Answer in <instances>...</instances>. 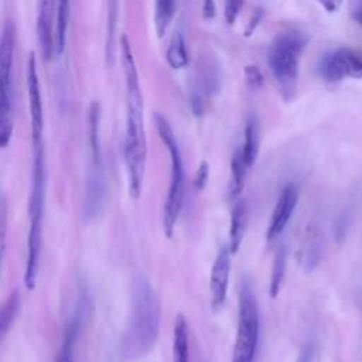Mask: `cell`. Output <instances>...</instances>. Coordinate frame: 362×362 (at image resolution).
Returning <instances> with one entry per match:
<instances>
[{
	"label": "cell",
	"instance_id": "cell-5",
	"mask_svg": "<svg viewBox=\"0 0 362 362\" xmlns=\"http://www.w3.org/2000/svg\"><path fill=\"white\" fill-rule=\"evenodd\" d=\"M154 123L157 133L164 143V146L168 150L170 161H171V173H170V185L167 198L164 202L163 209V229L167 238H171L174 235V229L178 221V216L182 209L184 202V167H182V158L178 148L177 139L174 136V132L167 122V119L158 113L154 115Z\"/></svg>",
	"mask_w": 362,
	"mask_h": 362
},
{
	"label": "cell",
	"instance_id": "cell-22",
	"mask_svg": "<svg viewBox=\"0 0 362 362\" xmlns=\"http://www.w3.org/2000/svg\"><path fill=\"white\" fill-rule=\"evenodd\" d=\"M69 14V0H58L57 23H55V55H61L65 47L66 27Z\"/></svg>",
	"mask_w": 362,
	"mask_h": 362
},
{
	"label": "cell",
	"instance_id": "cell-30",
	"mask_svg": "<svg viewBox=\"0 0 362 362\" xmlns=\"http://www.w3.org/2000/svg\"><path fill=\"white\" fill-rule=\"evenodd\" d=\"M313 354H314L313 345L311 344H305L303 346V349L300 351L298 358H297L296 362H313Z\"/></svg>",
	"mask_w": 362,
	"mask_h": 362
},
{
	"label": "cell",
	"instance_id": "cell-20",
	"mask_svg": "<svg viewBox=\"0 0 362 362\" xmlns=\"http://www.w3.org/2000/svg\"><path fill=\"white\" fill-rule=\"evenodd\" d=\"M167 62L173 69L185 68L188 64V54L185 49V41L180 31H175L171 37L168 49H167Z\"/></svg>",
	"mask_w": 362,
	"mask_h": 362
},
{
	"label": "cell",
	"instance_id": "cell-3",
	"mask_svg": "<svg viewBox=\"0 0 362 362\" xmlns=\"http://www.w3.org/2000/svg\"><path fill=\"white\" fill-rule=\"evenodd\" d=\"M31 146H33V168H31V187H30V198H28L27 262H25V272H24V284L28 290H33L35 287L37 276L40 270L45 191H47L44 137L31 139Z\"/></svg>",
	"mask_w": 362,
	"mask_h": 362
},
{
	"label": "cell",
	"instance_id": "cell-14",
	"mask_svg": "<svg viewBox=\"0 0 362 362\" xmlns=\"http://www.w3.org/2000/svg\"><path fill=\"white\" fill-rule=\"evenodd\" d=\"M83 315H85V305H83V301L81 300L65 325L62 342H61L55 362H74L75 346H76V341L81 334V329H82Z\"/></svg>",
	"mask_w": 362,
	"mask_h": 362
},
{
	"label": "cell",
	"instance_id": "cell-25",
	"mask_svg": "<svg viewBox=\"0 0 362 362\" xmlns=\"http://www.w3.org/2000/svg\"><path fill=\"white\" fill-rule=\"evenodd\" d=\"M245 81L249 89L257 90L263 85V75L256 65H247L245 66Z\"/></svg>",
	"mask_w": 362,
	"mask_h": 362
},
{
	"label": "cell",
	"instance_id": "cell-33",
	"mask_svg": "<svg viewBox=\"0 0 362 362\" xmlns=\"http://www.w3.org/2000/svg\"><path fill=\"white\" fill-rule=\"evenodd\" d=\"M352 18L362 27V0H356L352 8Z\"/></svg>",
	"mask_w": 362,
	"mask_h": 362
},
{
	"label": "cell",
	"instance_id": "cell-12",
	"mask_svg": "<svg viewBox=\"0 0 362 362\" xmlns=\"http://www.w3.org/2000/svg\"><path fill=\"white\" fill-rule=\"evenodd\" d=\"M229 273H230V252L228 246H222L211 270V310L218 313L226 300L228 284H229Z\"/></svg>",
	"mask_w": 362,
	"mask_h": 362
},
{
	"label": "cell",
	"instance_id": "cell-18",
	"mask_svg": "<svg viewBox=\"0 0 362 362\" xmlns=\"http://www.w3.org/2000/svg\"><path fill=\"white\" fill-rule=\"evenodd\" d=\"M286 267H287V250L284 246L277 247L273 262H272V270H270V284H269V294L272 298H276L281 290L284 276H286Z\"/></svg>",
	"mask_w": 362,
	"mask_h": 362
},
{
	"label": "cell",
	"instance_id": "cell-24",
	"mask_svg": "<svg viewBox=\"0 0 362 362\" xmlns=\"http://www.w3.org/2000/svg\"><path fill=\"white\" fill-rule=\"evenodd\" d=\"M7 199L4 197H0V272H1V264L4 259V252H6V238H7Z\"/></svg>",
	"mask_w": 362,
	"mask_h": 362
},
{
	"label": "cell",
	"instance_id": "cell-7",
	"mask_svg": "<svg viewBox=\"0 0 362 362\" xmlns=\"http://www.w3.org/2000/svg\"><path fill=\"white\" fill-rule=\"evenodd\" d=\"M89 146L90 161L85 181L83 194V216L86 221H92L102 209L106 197V177L102 163L100 144L98 136L99 127V106L93 103L89 110Z\"/></svg>",
	"mask_w": 362,
	"mask_h": 362
},
{
	"label": "cell",
	"instance_id": "cell-23",
	"mask_svg": "<svg viewBox=\"0 0 362 362\" xmlns=\"http://www.w3.org/2000/svg\"><path fill=\"white\" fill-rule=\"evenodd\" d=\"M18 308H20V291L16 288L13 293H10L4 305L0 310V332H1V335H4L8 331V328L11 327V324L18 313Z\"/></svg>",
	"mask_w": 362,
	"mask_h": 362
},
{
	"label": "cell",
	"instance_id": "cell-13",
	"mask_svg": "<svg viewBox=\"0 0 362 362\" xmlns=\"http://www.w3.org/2000/svg\"><path fill=\"white\" fill-rule=\"evenodd\" d=\"M297 202H298V187L296 184L290 182L281 189V192L276 201L274 209L272 212L270 223L266 230L267 240H273L277 235H280L283 232V229L288 223V221L296 209Z\"/></svg>",
	"mask_w": 362,
	"mask_h": 362
},
{
	"label": "cell",
	"instance_id": "cell-17",
	"mask_svg": "<svg viewBox=\"0 0 362 362\" xmlns=\"http://www.w3.org/2000/svg\"><path fill=\"white\" fill-rule=\"evenodd\" d=\"M173 358L174 362H189V346H188V328L182 314H178L174 322V338H173Z\"/></svg>",
	"mask_w": 362,
	"mask_h": 362
},
{
	"label": "cell",
	"instance_id": "cell-1",
	"mask_svg": "<svg viewBox=\"0 0 362 362\" xmlns=\"http://www.w3.org/2000/svg\"><path fill=\"white\" fill-rule=\"evenodd\" d=\"M120 55L126 83V133H124V163L129 180V194L139 199L143 191V181L147 161V141L144 132V105L139 79V72L130 41L126 35L120 37Z\"/></svg>",
	"mask_w": 362,
	"mask_h": 362
},
{
	"label": "cell",
	"instance_id": "cell-4",
	"mask_svg": "<svg viewBox=\"0 0 362 362\" xmlns=\"http://www.w3.org/2000/svg\"><path fill=\"white\" fill-rule=\"evenodd\" d=\"M307 45V37L298 30L279 33L269 48V66L286 100H291L298 82V61Z\"/></svg>",
	"mask_w": 362,
	"mask_h": 362
},
{
	"label": "cell",
	"instance_id": "cell-26",
	"mask_svg": "<svg viewBox=\"0 0 362 362\" xmlns=\"http://www.w3.org/2000/svg\"><path fill=\"white\" fill-rule=\"evenodd\" d=\"M208 178H209V164L204 160L197 168V173L194 177V188L197 191H202L206 187Z\"/></svg>",
	"mask_w": 362,
	"mask_h": 362
},
{
	"label": "cell",
	"instance_id": "cell-27",
	"mask_svg": "<svg viewBox=\"0 0 362 362\" xmlns=\"http://www.w3.org/2000/svg\"><path fill=\"white\" fill-rule=\"evenodd\" d=\"M243 0H226L225 1V20L228 24H233L239 16Z\"/></svg>",
	"mask_w": 362,
	"mask_h": 362
},
{
	"label": "cell",
	"instance_id": "cell-11",
	"mask_svg": "<svg viewBox=\"0 0 362 362\" xmlns=\"http://www.w3.org/2000/svg\"><path fill=\"white\" fill-rule=\"evenodd\" d=\"M27 93H28L31 139L44 137V109L41 102L40 81H38L37 62H35L34 54H30L28 62H27Z\"/></svg>",
	"mask_w": 362,
	"mask_h": 362
},
{
	"label": "cell",
	"instance_id": "cell-9",
	"mask_svg": "<svg viewBox=\"0 0 362 362\" xmlns=\"http://www.w3.org/2000/svg\"><path fill=\"white\" fill-rule=\"evenodd\" d=\"M318 72L325 82L335 83L345 76L362 78V57L351 48L342 47L321 57Z\"/></svg>",
	"mask_w": 362,
	"mask_h": 362
},
{
	"label": "cell",
	"instance_id": "cell-15",
	"mask_svg": "<svg viewBox=\"0 0 362 362\" xmlns=\"http://www.w3.org/2000/svg\"><path fill=\"white\" fill-rule=\"evenodd\" d=\"M246 225H247V206H246V202L243 199H240L235 204V206L232 209V215H230L229 246H228L230 255H235L239 250L240 243L245 236Z\"/></svg>",
	"mask_w": 362,
	"mask_h": 362
},
{
	"label": "cell",
	"instance_id": "cell-28",
	"mask_svg": "<svg viewBox=\"0 0 362 362\" xmlns=\"http://www.w3.org/2000/svg\"><path fill=\"white\" fill-rule=\"evenodd\" d=\"M189 106L194 116L201 117L204 115V99L198 88H192L189 92Z\"/></svg>",
	"mask_w": 362,
	"mask_h": 362
},
{
	"label": "cell",
	"instance_id": "cell-32",
	"mask_svg": "<svg viewBox=\"0 0 362 362\" xmlns=\"http://www.w3.org/2000/svg\"><path fill=\"white\" fill-rule=\"evenodd\" d=\"M320 4L328 11V13H335L342 4V0H318Z\"/></svg>",
	"mask_w": 362,
	"mask_h": 362
},
{
	"label": "cell",
	"instance_id": "cell-16",
	"mask_svg": "<svg viewBox=\"0 0 362 362\" xmlns=\"http://www.w3.org/2000/svg\"><path fill=\"white\" fill-rule=\"evenodd\" d=\"M260 148V126L256 116H249L245 126V141L240 147L243 160L247 167H252L257 158Z\"/></svg>",
	"mask_w": 362,
	"mask_h": 362
},
{
	"label": "cell",
	"instance_id": "cell-6",
	"mask_svg": "<svg viewBox=\"0 0 362 362\" xmlns=\"http://www.w3.org/2000/svg\"><path fill=\"white\" fill-rule=\"evenodd\" d=\"M259 339V307L253 284L243 276L238 291V329L232 362H253Z\"/></svg>",
	"mask_w": 362,
	"mask_h": 362
},
{
	"label": "cell",
	"instance_id": "cell-29",
	"mask_svg": "<svg viewBox=\"0 0 362 362\" xmlns=\"http://www.w3.org/2000/svg\"><path fill=\"white\" fill-rule=\"evenodd\" d=\"M215 11H216V7H215V0H204V4H202V17L204 20L209 21L215 17Z\"/></svg>",
	"mask_w": 362,
	"mask_h": 362
},
{
	"label": "cell",
	"instance_id": "cell-34",
	"mask_svg": "<svg viewBox=\"0 0 362 362\" xmlns=\"http://www.w3.org/2000/svg\"><path fill=\"white\" fill-rule=\"evenodd\" d=\"M1 337H3V335H1V332H0V338H1Z\"/></svg>",
	"mask_w": 362,
	"mask_h": 362
},
{
	"label": "cell",
	"instance_id": "cell-21",
	"mask_svg": "<svg viewBox=\"0 0 362 362\" xmlns=\"http://www.w3.org/2000/svg\"><path fill=\"white\" fill-rule=\"evenodd\" d=\"M177 8V0H156L154 7V24L158 37H163L167 31Z\"/></svg>",
	"mask_w": 362,
	"mask_h": 362
},
{
	"label": "cell",
	"instance_id": "cell-10",
	"mask_svg": "<svg viewBox=\"0 0 362 362\" xmlns=\"http://www.w3.org/2000/svg\"><path fill=\"white\" fill-rule=\"evenodd\" d=\"M58 0H38L37 3V37L44 61L55 57V23Z\"/></svg>",
	"mask_w": 362,
	"mask_h": 362
},
{
	"label": "cell",
	"instance_id": "cell-31",
	"mask_svg": "<svg viewBox=\"0 0 362 362\" xmlns=\"http://www.w3.org/2000/svg\"><path fill=\"white\" fill-rule=\"evenodd\" d=\"M262 16H263L262 10H256V11H255V14H253V17H252L250 23L247 24L246 31H245V35H246V37H250V35L253 34V31L256 30V27H257L259 21H260V18H262Z\"/></svg>",
	"mask_w": 362,
	"mask_h": 362
},
{
	"label": "cell",
	"instance_id": "cell-19",
	"mask_svg": "<svg viewBox=\"0 0 362 362\" xmlns=\"http://www.w3.org/2000/svg\"><path fill=\"white\" fill-rule=\"evenodd\" d=\"M247 165L243 160L242 156V150L240 147L236 148L233 151V156L230 158V187H229V195L232 199H236L245 187V178H246V171H247Z\"/></svg>",
	"mask_w": 362,
	"mask_h": 362
},
{
	"label": "cell",
	"instance_id": "cell-8",
	"mask_svg": "<svg viewBox=\"0 0 362 362\" xmlns=\"http://www.w3.org/2000/svg\"><path fill=\"white\" fill-rule=\"evenodd\" d=\"M16 44V28L7 21L0 38V148L7 147L13 134L11 71Z\"/></svg>",
	"mask_w": 362,
	"mask_h": 362
},
{
	"label": "cell",
	"instance_id": "cell-2",
	"mask_svg": "<svg viewBox=\"0 0 362 362\" xmlns=\"http://www.w3.org/2000/svg\"><path fill=\"white\" fill-rule=\"evenodd\" d=\"M161 318L160 300L144 274H137L132 283L130 313L122 338V356L133 362L144 358L158 337Z\"/></svg>",
	"mask_w": 362,
	"mask_h": 362
}]
</instances>
